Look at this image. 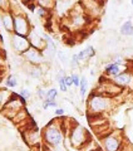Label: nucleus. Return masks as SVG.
<instances>
[{"mask_svg":"<svg viewBox=\"0 0 133 151\" xmlns=\"http://www.w3.org/2000/svg\"><path fill=\"white\" fill-rule=\"evenodd\" d=\"M5 87L9 88V89H13V88H15L18 87V84H19V81H18V76L15 74H9L8 77L5 78Z\"/></svg>","mask_w":133,"mask_h":151,"instance_id":"21","label":"nucleus"},{"mask_svg":"<svg viewBox=\"0 0 133 151\" xmlns=\"http://www.w3.org/2000/svg\"><path fill=\"white\" fill-rule=\"evenodd\" d=\"M96 74V72H94V69H91V76H94Z\"/></svg>","mask_w":133,"mask_h":151,"instance_id":"37","label":"nucleus"},{"mask_svg":"<svg viewBox=\"0 0 133 151\" xmlns=\"http://www.w3.org/2000/svg\"><path fill=\"white\" fill-rule=\"evenodd\" d=\"M122 151H128V150L126 149V146H124V147H123V150H122Z\"/></svg>","mask_w":133,"mask_h":151,"instance_id":"38","label":"nucleus"},{"mask_svg":"<svg viewBox=\"0 0 133 151\" xmlns=\"http://www.w3.org/2000/svg\"><path fill=\"white\" fill-rule=\"evenodd\" d=\"M44 149H45L46 151H66V149H65L64 145L58 146V147H45V146H44Z\"/></svg>","mask_w":133,"mask_h":151,"instance_id":"34","label":"nucleus"},{"mask_svg":"<svg viewBox=\"0 0 133 151\" xmlns=\"http://www.w3.org/2000/svg\"><path fill=\"white\" fill-rule=\"evenodd\" d=\"M114 107V98L107 94L92 92L87 100V110L89 116H102L103 113L112 111Z\"/></svg>","mask_w":133,"mask_h":151,"instance_id":"2","label":"nucleus"},{"mask_svg":"<svg viewBox=\"0 0 133 151\" xmlns=\"http://www.w3.org/2000/svg\"><path fill=\"white\" fill-rule=\"evenodd\" d=\"M28 39H29L30 42V47H33V48H36L39 50H44L45 48V40L44 38H43V33H39L35 30V28H33L30 34L28 35Z\"/></svg>","mask_w":133,"mask_h":151,"instance_id":"14","label":"nucleus"},{"mask_svg":"<svg viewBox=\"0 0 133 151\" xmlns=\"http://www.w3.org/2000/svg\"><path fill=\"white\" fill-rule=\"evenodd\" d=\"M56 57H58L59 62L63 64V65L69 64V60L70 59H68V55H66V53H65L64 50H58V52H56Z\"/></svg>","mask_w":133,"mask_h":151,"instance_id":"27","label":"nucleus"},{"mask_svg":"<svg viewBox=\"0 0 133 151\" xmlns=\"http://www.w3.org/2000/svg\"><path fill=\"white\" fill-rule=\"evenodd\" d=\"M13 151H19V150H13Z\"/></svg>","mask_w":133,"mask_h":151,"instance_id":"40","label":"nucleus"},{"mask_svg":"<svg viewBox=\"0 0 133 151\" xmlns=\"http://www.w3.org/2000/svg\"><path fill=\"white\" fill-rule=\"evenodd\" d=\"M24 136V141L26 142V145L29 147L34 149V147H39L43 142V136H41V132L36 129V127H33V129H28L23 134Z\"/></svg>","mask_w":133,"mask_h":151,"instance_id":"10","label":"nucleus"},{"mask_svg":"<svg viewBox=\"0 0 133 151\" xmlns=\"http://www.w3.org/2000/svg\"><path fill=\"white\" fill-rule=\"evenodd\" d=\"M33 24L29 17L23 12L14 13V33L23 37H28L33 29Z\"/></svg>","mask_w":133,"mask_h":151,"instance_id":"6","label":"nucleus"},{"mask_svg":"<svg viewBox=\"0 0 133 151\" xmlns=\"http://www.w3.org/2000/svg\"><path fill=\"white\" fill-rule=\"evenodd\" d=\"M13 92L9 91V88H3L0 89V112L4 108V106L6 105V102L9 101V98L11 97Z\"/></svg>","mask_w":133,"mask_h":151,"instance_id":"20","label":"nucleus"},{"mask_svg":"<svg viewBox=\"0 0 133 151\" xmlns=\"http://www.w3.org/2000/svg\"><path fill=\"white\" fill-rule=\"evenodd\" d=\"M123 70H122V65L119 64H117L116 62H111V63H108L106 67H104L103 69V74L106 76L107 78H114L117 77L119 73H122Z\"/></svg>","mask_w":133,"mask_h":151,"instance_id":"15","label":"nucleus"},{"mask_svg":"<svg viewBox=\"0 0 133 151\" xmlns=\"http://www.w3.org/2000/svg\"><path fill=\"white\" fill-rule=\"evenodd\" d=\"M21 58L26 64H30V65H41L45 63V58L43 52L36 48H33V47H30L25 53L21 54Z\"/></svg>","mask_w":133,"mask_h":151,"instance_id":"9","label":"nucleus"},{"mask_svg":"<svg viewBox=\"0 0 133 151\" xmlns=\"http://www.w3.org/2000/svg\"><path fill=\"white\" fill-rule=\"evenodd\" d=\"M131 4H132V6H133V0H131Z\"/></svg>","mask_w":133,"mask_h":151,"instance_id":"39","label":"nucleus"},{"mask_svg":"<svg viewBox=\"0 0 133 151\" xmlns=\"http://www.w3.org/2000/svg\"><path fill=\"white\" fill-rule=\"evenodd\" d=\"M10 45L14 53L16 55H21L30 48V42L28 39V37H23L13 33V34H10Z\"/></svg>","mask_w":133,"mask_h":151,"instance_id":"7","label":"nucleus"},{"mask_svg":"<svg viewBox=\"0 0 133 151\" xmlns=\"http://www.w3.org/2000/svg\"><path fill=\"white\" fill-rule=\"evenodd\" d=\"M112 81L114 82L117 86H119L121 88L133 89V74L129 72V70H123V72L118 74L117 77L112 78Z\"/></svg>","mask_w":133,"mask_h":151,"instance_id":"11","label":"nucleus"},{"mask_svg":"<svg viewBox=\"0 0 133 151\" xmlns=\"http://www.w3.org/2000/svg\"><path fill=\"white\" fill-rule=\"evenodd\" d=\"M119 33L123 37H132L133 35V22L126 20L119 28Z\"/></svg>","mask_w":133,"mask_h":151,"instance_id":"19","label":"nucleus"},{"mask_svg":"<svg viewBox=\"0 0 133 151\" xmlns=\"http://www.w3.org/2000/svg\"><path fill=\"white\" fill-rule=\"evenodd\" d=\"M35 5L45 8L48 10H53L55 8V0H35Z\"/></svg>","mask_w":133,"mask_h":151,"instance_id":"23","label":"nucleus"},{"mask_svg":"<svg viewBox=\"0 0 133 151\" xmlns=\"http://www.w3.org/2000/svg\"><path fill=\"white\" fill-rule=\"evenodd\" d=\"M78 89H79V96L83 100L85 97V94H87V91H88V79L85 76H82V78H80V86Z\"/></svg>","mask_w":133,"mask_h":151,"instance_id":"22","label":"nucleus"},{"mask_svg":"<svg viewBox=\"0 0 133 151\" xmlns=\"http://www.w3.org/2000/svg\"><path fill=\"white\" fill-rule=\"evenodd\" d=\"M65 84H66V87H68V89L73 87V79H72V76H70V74H66V77H65Z\"/></svg>","mask_w":133,"mask_h":151,"instance_id":"35","label":"nucleus"},{"mask_svg":"<svg viewBox=\"0 0 133 151\" xmlns=\"http://www.w3.org/2000/svg\"><path fill=\"white\" fill-rule=\"evenodd\" d=\"M0 22H1L3 28L6 30L9 34L14 33V12L11 10H5L0 12Z\"/></svg>","mask_w":133,"mask_h":151,"instance_id":"13","label":"nucleus"},{"mask_svg":"<svg viewBox=\"0 0 133 151\" xmlns=\"http://www.w3.org/2000/svg\"><path fill=\"white\" fill-rule=\"evenodd\" d=\"M68 137L70 141V145L79 150H82L84 146L92 140L89 132L85 130L82 125L75 124V122L70 126L69 132H68Z\"/></svg>","mask_w":133,"mask_h":151,"instance_id":"3","label":"nucleus"},{"mask_svg":"<svg viewBox=\"0 0 133 151\" xmlns=\"http://www.w3.org/2000/svg\"><path fill=\"white\" fill-rule=\"evenodd\" d=\"M65 77H66V72L64 69H59L56 72V76H55V79L58 82V86H59V91L61 92H68V87L65 84Z\"/></svg>","mask_w":133,"mask_h":151,"instance_id":"18","label":"nucleus"},{"mask_svg":"<svg viewBox=\"0 0 133 151\" xmlns=\"http://www.w3.org/2000/svg\"><path fill=\"white\" fill-rule=\"evenodd\" d=\"M79 58H78V53H74L72 57H70V60H69V67L72 69H75L77 67H79Z\"/></svg>","mask_w":133,"mask_h":151,"instance_id":"29","label":"nucleus"},{"mask_svg":"<svg viewBox=\"0 0 133 151\" xmlns=\"http://www.w3.org/2000/svg\"><path fill=\"white\" fill-rule=\"evenodd\" d=\"M26 107V101L24 98H21L19 94L16 93H13L11 97L9 98V101L6 102V105L4 106V108L1 110V115L4 117H6L8 120H14L19 112L21 110H24Z\"/></svg>","mask_w":133,"mask_h":151,"instance_id":"5","label":"nucleus"},{"mask_svg":"<svg viewBox=\"0 0 133 151\" xmlns=\"http://www.w3.org/2000/svg\"><path fill=\"white\" fill-rule=\"evenodd\" d=\"M94 55H96V48H94L93 45H87L84 49L78 52V58H79L80 63L87 62L88 59H92Z\"/></svg>","mask_w":133,"mask_h":151,"instance_id":"16","label":"nucleus"},{"mask_svg":"<svg viewBox=\"0 0 133 151\" xmlns=\"http://www.w3.org/2000/svg\"><path fill=\"white\" fill-rule=\"evenodd\" d=\"M65 115V110L64 108H61V107H56L55 110H54V116L58 119V117H64Z\"/></svg>","mask_w":133,"mask_h":151,"instance_id":"33","label":"nucleus"},{"mask_svg":"<svg viewBox=\"0 0 133 151\" xmlns=\"http://www.w3.org/2000/svg\"><path fill=\"white\" fill-rule=\"evenodd\" d=\"M68 132V129L64 126V121L50 120L41 131L43 144L45 147H58L64 145L65 135Z\"/></svg>","mask_w":133,"mask_h":151,"instance_id":"1","label":"nucleus"},{"mask_svg":"<svg viewBox=\"0 0 133 151\" xmlns=\"http://www.w3.org/2000/svg\"><path fill=\"white\" fill-rule=\"evenodd\" d=\"M11 9V0H0V12H5Z\"/></svg>","mask_w":133,"mask_h":151,"instance_id":"30","label":"nucleus"},{"mask_svg":"<svg viewBox=\"0 0 133 151\" xmlns=\"http://www.w3.org/2000/svg\"><path fill=\"white\" fill-rule=\"evenodd\" d=\"M26 65H28V69L25 70V72L28 73V76H29L30 78H33V79H40L43 77L41 65H30V64H26Z\"/></svg>","mask_w":133,"mask_h":151,"instance_id":"17","label":"nucleus"},{"mask_svg":"<svg viewBox=\"0 0 133 151\" xmlns=\"http://www.w3.org/2000/svg\"><path fill=\"white\" fill-rule=\"evenodd\" d=\"M72 76V79H73V87H75V88H79V86H80V76L79 74H77V73H72L70 74Z\"/></svg>","mask_w":133,"mask_h":151,"instance_id":"32","label":"nucleus"},{"mask_svg":"<svg viewBox=\"0 0 133 151\" xmlns=\"http://www.w3.org/2000/svg\"><path fill=\"white\" fill-rule=\"evenodd\" d=\"M101 142L104 151H122L124 147V139L119 131H111L101 136Z\"/></svg>","mask_w":133,"mask_h":151,"instance_id":"4","label":"nucleus"},{"mask_svg":"<svg viewBox=\"0 0 133 151\" xmlns=\"http://www.w3.org/2000/svg\"><path fill=\"white\" fill-rule=\"evenodd\" d=\"M43 38H44L45 40V48L43 50V54H44V58H45V62L46 60H51L54 59V57L56 55V45L54 43V40L51 39V37L49 34H46V33H43Z\"/></svg>","mask_w":133,"mask_h":151,"instance_id":"12","label":"nucleus"},{"mask_svg":"<svg viewBox=\"0 0 133 151\" xmlns=\"http://www.w3.org/2000/svg\"><path fill=\"white\" fill-rule=\"evenodd\" d=\"M34 12H35V15L39 18V19H46V18L49 17V13H50V10H48V9L41 8V6H38V5H36Z\"/></svg>","mask_w":133,"mask_h":151,"instance_id":"24","label":"nucleus"},{"mask_svg":"<svg viewBox=\"0 0 133 151\" xmlns=\"http://www.w3.org/2000/svg\"><path fill=\"white\" fill-rule=\"evenodd\" d=\"M21 1L24 3V4H26V5H28V4H29V1H33V3H35V0H21Z\"/></svg>","mask_w":133,"mask_h":151,"instance_id":"36","label":"nucleus"},{"mask_svg":"<svg viewBox=\"0 0 133 151\" xmlns=\"http://www.w3.org/2000/svg\"><path fill=\"white\" fill-rule=\"evenodd\" d=\"M35 96L39 98V100H41V101H44L45 100V97H46V91L43 87H38L36 89H35Z\"/></svg>","mask_w":133,"mask_h":151,"instance_id":"31","label":"nucleus"},{"mask_svg":"<svg viewBox=\"0 0 133 151\" xmlns=\"http://www.w3.org/2000/svg\"><path fill=\"white\" fill-rule=\"evenodd\" d=\"M19 96H20L21 98H24V100L28 102L31 98V92H30V89L29 88H26V87H21L20 89H19Z\"/></svg>","mask_w":133,"mask_h":151,"instance_id":"25","label":"nucleus"},{"mask_svg":"<svg viewBox=\"0 0 133 151\" xmlns=\"http://www.w3.org/2000/svg\"><path fill=\"white\" fill-rule=\"evenodd\" d=\"M56 97H58V89H56V88L53 87V88L46 89V97H45V100H48V101H55Z\"/></svg>","mask_w":133,"mask_h":151,"instance_id":"26","label":"nucleus"},{"mask_svg":"<svg viewBox=\"0 0 133 151\" xmlns=\"http://www.w3.org/2000/svg\"><path fill=\"white\" fill-rule=\"evenodd\" d=\"M56 107H58V102L56 101H48V100L41 101V108L44 111H46L48 108H56Z\"/></svg>","mask_w":133,"mask_h":151,"instance_id":"28","label":"nucleus"},{"mask_svg":"<svg viewBox=\"0 0 133 151\" xmlns=\"http://www.w3.org/2000/svg\"><path fill=\"white\" fill-rule=\"evenodd\" d=\"M79 4L89 19H96L102 14V3L99 0H82Z\"/></svg>","mask_w":133,"mask_h":151,"instance_id":"8","label":"nucleus"}]
</instances>
